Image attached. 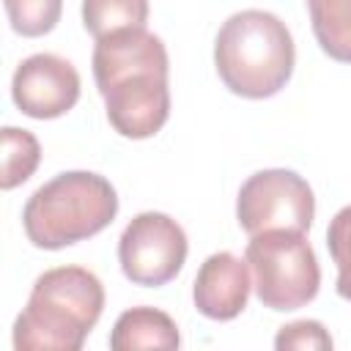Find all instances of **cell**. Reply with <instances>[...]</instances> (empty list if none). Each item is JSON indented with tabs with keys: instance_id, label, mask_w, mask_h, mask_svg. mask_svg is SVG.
Segmentation results:
<instances>
[{
	"instance_id": "cell-1",
	"label": "cell",
	"mask_w": 351,
	"mask_h": 351,
	"mask_svg": "<svg viewBox=\"0 0 351 351\" xmlns=\"http://www.w3.org/2000/svg\"><path fill=\"white\" fill-rule=\"evenodd\" d=\"M170 60L159 36L129 27L96 38L93 80L110 126L129 140L154 137L170 118Z\"/></svg>"
},
{
	"instance_id": "cell-16",
	"label": "cell",
	"mask_w": 351,
	"mask_h": 351,
	"mask_svg": "<svg viewBox=\"0 0 351 351\" xmlns=\"http://www.w3.org/2000/svg\"><path fill=\"white\" fill-rule=\"evenodd\" d=\"M277 351H329L332 348V335L321 321H291L280 326L274 337Z\"/></svg>"
},
{
	"instance_id": "cell-5",
	"label": "cell",
	"mask_w": 351,
	"mask_h": 351,
	"mask_svg": "<svg viewBox=\"0 0 351 351\" xmlns=\"http://www.w3.org/2000/svg\"><path fill=\"white\" fill-rule=\"evenodd\" d=\"M244 261L250 263L255 293L269 310H299L318 296V258L299 230L274 228L250 236Z\"/></svg>"
},
{
	"instance_id": "cell-12",
	"label": "cell",
	"mask_w": 351,
	"mask_h": 351,
	"mask_svg": "<svg viewBox=\"0 0 351 351\" xmlns=\"http://www.w3.org/2000/svg\"><path fill=\"white\" fill-rule=\"evenodd\" d=\"M148 0H82V25L93 38L118 30L145 27Z\"/></svg>"
},
{
	"instance_id": "cell-10",
	"label": "cell",
	"mask_w": 351,
	"mask_h": 351,
	"mask_svg": "<svg viewBox=\"0 0 351 351\" xmlns=\"http://www.w3.org/2000/svg\"><path fill=\"white\" fill-rule=\"evenodd\" d=\"M181 335L176 321L156 307H132L123 310L110 332L112 351H137V348H178Z\"/></svg>"
},
{
	"instance_id": "cell-11",
	"label": "cell",
	"mask_w": 351,
	"mask_h": 351,
	"mask_svg": "<svg viewBox=\"0 0 351 351\" xmlns=\"http://www.w3.org/2000/svg\"><path fill=\"white\" fill-rule=\"evenodd\" d=\"M318 47L340 63H351V0H304Z\"/></svg>"
},
{
	"instance_id": "cell-13",
	"label": "cell",
	"mask_w": 351,
	"mask_h": 351,
	"mask_svg": "<svg viewBox=\"0 0 351 351\" xmlns=\"http://www.w3.org/2000/svg\"><path fill=\"white\" fill-rule=\"evenodd\" d=\"M41 162V145L36 134L16 126H3V173L0 186L8 192L19 184H25Z\"/></svg>"
},
{
	"instance_id": "cell-7",
	"label": "cell",
	"mask_w": 351,
	"mask_h": 351,
	"mask_svg": "<svg viewBox=\"0 0 351 351\" xmlns=\"http://www.w3.org/2000/svg\"><path fill=\"white\" fill-rule=\"evenodd\" d=\"M189 252L184 228L162 214L143 211L132 217L118 239V263L129 282L143 288H159L181 271Z\"/></svg>"
},
{
	"instance_id": "cell-8",
	"label": "cell",
	"mask_w": 351,
	"mask_h": 351,
	"mask_svg": "<svg viewBox=\"0 0 351 351\" xmlns=\"http://www.w3.org/2000/svg\"><path fill=\"white\" fill-rule=\"evenodd\" d=\"M11 99L27 118H60L80 99V74L66 58L36 52L16 66L11 77Z\"/></svg>"
},
{
	"instance_id": "cell-2",
	"label": "cell",
	"mask_w": 351,
	"mask_h": 351,
	"mask_svg": "<svg viewBox=\"0 0 351 351\" xmlns=\"http://www.w3.org/2000/svg\"><path fill=\"white\" fill-rule=\"evenodd\" d=\"M104 310L101 280L82 266L38 274L25 310L14 321L16 351H80Z\"/></svg>"
},
{
	"instance_id": "cell-15",
	"label": "cell",
	"mask_w": 351,
	"mask_h": 351,
	"mask_svg": "<svg viewBox=\"0 0 351 351\" xmlns=\"http://www.w3.org/2000/svg\"><path fill=\"white\" fill-rule=\"evenodd\" d=\"M326 247L337 266V282L335 291L346 302H351V206L340 208L326 230Z\"/></svg>"
},
{
	"instance_id": "cell-9",
	"label": "cell",
	"mask_w": 351,
	"mask_h": 351,
	"mask_svg": "<svg viewBox=\"0 0 351 351\" xmlns=\"http://www.w3.org/2000/svg\"><path fill=\"white\" fill-rule=\"evenodd\" d=\"M250 288V263L222 250L200 263L192 285V299L200 315L211 321H233L247 307Z\"/></svg>"
},
{
	"instance_id": "cell-14",
	"label": "cell",
	"mask_w": 351,
	"mask_h": 351,
	"mask_svg": "<svg viewBox=\"0 0 351 351\" xmlns=\"http://www.w3.org/2000/svg\"><path fill=\"white\" fill-rule=\"evenodd\" d=\"M14 33L25 38L47 36L63 14V0H3Z\"/></svg>"
},
{
	"instance_id": "cell-3",
	"label": "cell",
	"mask_w": 351,
	"mask_h": 351,
	"mask_svg": "<svg viewBox=\"0 0 351 351\" xmlns=\"http://www.w3.org/2000/svg\"><path fill=\"white\" fill-rule=\"evenodd\" d=\"M296 63V47L285 22L269 11L230 14L214 38V66L225 88L244 99L280 93Z\"/></svg>"
},
{
	"instance_id": "cell-4",
	"label": "cell",
	"mask_w": 351,
	"mask_h": 351,
	"mask_svg": "<svg viewBox=\"0 0 351 351\" xmlns=\"http://www.w3.org/2000/svg\"><path fill=\"white\" fill-rule=\"evenodd\" d=\"M118 214L115 186L90 170H69L41 184L22 208V228L33 247L63 250L101 233Z\"/></svg>"
},
{
	"instance_id": "cell-6",
	"label": "cell",
	"mask_w": 351,
	"mask_h": 351,
	"mask_svg": "<svg viewBox=\"0 0 351 351\" xmlns=\"http://www.w3.org/2000/svg\"><path fill=\"white\" fill-rule=\"evenodd\" d=\"M236 219L247 236L274 228L307 233L315 219V195L293 170H258L239 189Z\"/></svg>"
}]
</instances>
